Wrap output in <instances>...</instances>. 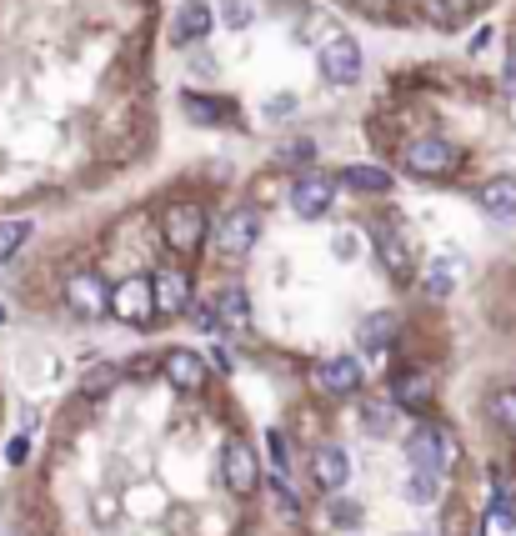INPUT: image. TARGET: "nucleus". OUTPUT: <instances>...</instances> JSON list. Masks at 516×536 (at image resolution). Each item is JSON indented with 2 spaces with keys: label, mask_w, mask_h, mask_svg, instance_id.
Returning a JSON list of instances; mask_svg holds the SVG:
<instances>
[{
  "label": "nucleus",
  "mask_w": 516,
  "mask_h": 536,
  "mask_svg": "<svg viewBox=\"0 0 516 536\" xmlns=\"http://www.w3.org/2000/svg\"><path fill=\"white\" fill-rule=\"evenodd\" d=\"M401 166H406L411 176L436 181V176H451V171L461 166V151H456L451 141H441V136H421V141H411V146L401 151Z\"/></svg>",
  "instance_id": "f257e3e1"
},
{
  "label": "nucleus",
  "mask_w": 516,
  "mask_h": 536,
  "mask_svg": "<svg viewBox=\"0 0 516 536\" xmlns=\"http://www.w3.org/2000/svg\"><path fill=\"white\" fill-rule=\"evenodd\" d=\"M406 456H411L416 471H436L441 476L446 466H456V436L441 431V426H416L406 436Z\"/></svg>",
  "instance_id": "f03ea898"
},
{
  "label": "nucleus",
  "mask_w": 516,
  "mask_h": 536,
  "mask_svg": "<svg viewBox=\"0 0 516 536\" xmlns=\"http://www.w3.org/2000/svg\"><path fill=\"white\" fill-rule=\"evenodd\" d=\"M221 481L236 491V496H251L256 481H261V456L246 436H231L226 451H221Z\"/></svg>",
  "instance_id": "7ed1b4c3"
},
{
  "label": "nucleus",
  "mask_w": 516,
  "mask_h": 536,
  "mask_svg": "<svg viewBox=\"0 0 516 536\" xmlns=\"http://www.w3.org/2000/svg\"><path fill=\"white\" fill-rule=\"evenodd\" d=\"M321 76L331 81V86H356L361 81V46L351 41V36H331V41H321Z\"/></svg>",
  "instance_id": "20e7f679"
},
{
  "label": "nucleus",
  "mask_w": 516,
  "mask_h": 536,
  "mask_svg": "<svg viewBox=\"0 0 516 536\" xmlns=\"http://www.w3.org/2000/svg\"><path fill=\"white\" fill-rule=\"evenodd\" d=\"M286 201H291V211H296V216L316 221V216H326V206L336 201V181H331V176H321V171L296 176V181H291V191H286Z\"/></svg>",
  "instance_id": "39448f33"
},
{
  "label": "nucleus",
  "mask_w": 516,
  "mask_h": 536,
  "mask_svg": "<svg viewBox=\"0 0 516 536\" xmlns=\"http://www.w3.org/2000/svg\"><path fill=\"white\" fill-rule=\"evenodd\" d=\"M256 241H261V211H256V206H236V211L221 221V231H216V246H221L226 256H246Z\"/></svg>",
  "instance_id": "423d86ee"
},
{
  "label": "nucleus",
  "mask_w": 516,
  "mask_h": 536,
  "mask_svg": "<svg viewBox=\"0 0 516 536\" xmlns=\"http://www.w3.org/2000/svg\"><path fill=\"white\" fill-rule=\"evenodd\" d=\"M371 236H376V256H381L386 276H391V281H411V271H416V256H411L406 236H401L396 226H386V221H376V226H371Z\"/></svg>",
  "instance_id": "0eeeda50"
},
{
  "label": "nucleus",
  "mask_w": 516,
  "mask_h": 536,
  "mask_svg": "<svg viewBox=\"0 0 516 536\" xmlns=\"http://www.w3.org/2000/svg\"><path fill=\"white\" fill-rule=\"evenodd\" d=\"M111 316H121L126 326H146L156 316L151 281H121V286H111Z\"/></svg>",
  "instance_id": "6e6552de"
},
{
  "label": "nucleus",
  "mask_w": 516,
  "mask_h": 536,
  "mask_svg": "<svg viewBox=\"0 0 516 536\" xmlns=\"http://www.w3.org/2000/svg\"><path fill=\"white\" fill-rule=\"evenodd\" d=\"M161 231H166L171 251H196L201 236H206V211L201 206H171L166 221H161Z\"/></svg>",
  "instance_id": "1a4fd4ad"
},
{
  "label": "nucleus",
  "mask_w": 516,
  "mask_h": 536,
  "mask_svg": "<svg viewBox=\"0 0 516 536\" xmlns=\"http://www.w3.org/2000/svg\"><path fill=\"white\" fill-rule=\"evenodd\" d=\"M151 296H156V311H161V316H181V311H191V271H181V266H161L156 281H151Z\"/></svg>",
  "instance_id": "9d476101"
},
{
  "label": "nucleus",
  "mask_w": 516,
  "mask_h": 536,
  "mask_svg": "<svg viewBox=\"0 0 516 536\" xmlns=\"http://www.w3.org/2000/svg\"><path fill=\"white\" fill-rule=\"evenodd\" d=\"M66 306L81 316V321H101L111 311V291L96 281V276H71L66 281Z\"/></svg>",
  "instance_id": "9b49d317"
},
{
  "label": "nucleus",
  "mask_w": 516,
  "mask_h": 536,
  "mask_svg": "<svg viewBox=\"0 0 516 536\" xmlns=\"http://www.w3.org/2000/svg\"><path fill=\"white\" fill-rule=\"evenodd\" d=\"M211 26H216V11L206 6V0H186V6L176 11V21H171V46H196V41H206L211 36Z\"/></svg>",
  "instance_id": "f8f14e48"
},
{
  "label": "nucleus",
  "mask_w": 516,
  "mask_h": 536,
  "mask_svg": "<svg viewBox=\"0 0 516 536\" xmlns=\"http://www.w3.org/2000/svg\"><path fill=\"white\" fill-rule=\"evenodd\" d=\"M181 111H186L191 126H236V101H221V96L181 91Z\"/></svg>",
  "instance_id": "ddd939ff"
},
{
  "label": "nucleus",
  "mask_w": 516,
  "mask_h": 536,
  "mask_svg": "<svg viewBox=\"0 0 516 536\" xmlns=\"http://www.w3.org/2000/svg\"><path fill=\"white\" fill-rule=\"evenodd\" d=\"M311 376H316V386H321L326 396H356V391H361V361H351V356L321 361Z\"/></svg>",
  "instance_id": "4468645a"
},
{
  "label": "nucleus",
  "mask_w": 516,
  "mask_h": 536,
  "mask_svg": "<svg viewBox=\"0 0 516 536\" xmlns=\"http://www.w3.org/2000/svg\"><path fill=\"white\" fill-rule=\"evenodd\" d=\"M311 476H316V486L326 491V496H341V486H346V476H351V461H346V451L341 446H316V456H311Z\"/></svg>",
  "instance_id": "2eb2a0df"
},
{
  "label": "nucleus",
  "mask_w": 516,
  "mask_h": 536,
  "mask_svg": "<svg viewBox=\"0 0 516 536\" xmlns=\"http://www.w3.org/2000/svg\"><path fill=\"white\" fill-rule=\"evenodd\" d=\"M161 366H166V376H171L181 391H201V386H206V356H196V351H186V346H171Z\"/></svg>",
  "instance_id": "dca6fc26"
},
{
  "label": "nucleus",
  "mask_w": 516,
  "mask_h": 536,
  "mask_svg": "<svg viewBox=\"0 0 516 536\" xmlns=\"http://www.w3.org/2000/svg\"><path fill=\"white\" fill-rule=\"evenodd\" d=\"M476 206L491 216V221H516V181L511 176H496V181H486L481 191H476Z\"/></svg>",
  "instance_id": "f3484780"
},
{
  "label": "nucleus",
  "mask_w": 516,
  "mask_h": 536,
  "mask_svg": "<svg viewBox=\"0 0 516 536\" xmlns=\"http://www.w3.org/2000/svg\"><path fill=\"white\" fill-rule=\"evenodd\" d=\"M391 401H396V406H406V411H426V406H431V376H421V371L396 376Z\"/></svg>",
  "instance_id": "a211bd4d"
},
{
  "label": "nucleus",
  "mask_w": 516,
  "mask_h": 536,
  "mask_svg": "<svg viewBox=\"0 0 516 536\" xmlns=\"http://www.w3.org/2000/svg\"><path fill=\"white\" fill-rule=\"evenodd\" d=\"M391 336H396V316H391V311H371V316L361 321V331H356V341H361L366 356H376Z\"/></svg>",
  "instance_id": "6ab92c4d"
},
{
  "label": "nucleus",
  "mask_w": 516,
  "mask_h": 536,
  "mask_svg": "<svg viewBox=\"0 0 516 536\" xmlns=\"http://www.w3.org/2000/svg\"><path fill=\"white\" fill-rule=\"evenodd\" d=\"M346 186L361 191V196H366V191H371V196H386V191H391V176H386L381 166H346Z\"/></svg>",
  "instance_id": "aec40b11"
},
{
  "label": "nucleus",
  "mask_w": 516,
  "mask_h": 536,
  "mask_svg": "<svg viewBox=\"0 0 516 536\" xmlns=\"http://www.w3.org/2000/svg\"><path fill=\"white\" fill-rule=\"evenodd\" d=\"M436 496H441V476H436V471H411V476H406V501L431 506Z\"/></svg>",
  "instance_id": "412c9836"
},
{
  "label": "nucleus",
  "mask_w": 516,
  "mask_h": 536,
  "mask_svg": "<svg viewBox=\"0 0 516 536\" xmlns=\"http://www.w3.org/2000/svg\"><path fill=\"white\" fill-rule=\"evenodd\" d=\"M216 306H221V316H226V326H246V316H251V301H246V291H221L216 296Z\"/></svg>",
  "instance_id": "4be33fe9"
},
{
  "label": "nucleus",
  "mask_w": 516,
  "mask_h": 536,
  "mask_svg": "<svg viewBox=\"0 0 516 536\" xmlns=\"http://www.w3.org/2000/svg\"><path fill=\"white\" fill-rule=\"evenodd\" d=\"M391 421H396V406H386V401H366V406H361V426H366L371 436H386Z\"/></svg>",
  "instance_id": "5701e85b"
},
{
  "label": "nucleus",
  "mask_w": 516,
  "mask_h": 536,
  "mask_svg": "<svg viewBox=\"0 0 516 536\" xmlns=\"http://www.w3.org/2000/svg\"><path fill=\"white\" fill-rule=\"evenodd\" d=\"M191 321H196V331H206V336H221V331H226V316H221L216 301H196V306H191Z\"/></svg>",
  "instance_id": "b1692460"
},
{
  "label": "nucleus",
  "mask_w": 516,
  "mask_h": 536,
  "mask_svg": "<svg viewBox=\"0 0 516 536\" xmlns=\"http://www.w3.org/2000/svg\"><path fill=\"white\" fill-rule=\"evenodd\" d=\"M326 521H331V526H341V531H351V526L361 521V506H356V501H346V496H326Z\"/></svg>",
  "instance_id": "393cba45"
},
{
  "label": "nucleus",
  "mask_w": 516,
  "mask_h": 536,
  "mask_svg": "<svg viewBox=\"0 0 516 536\" xmlns=\"http://www.w3.org/2000/svg\"><path fill=\"white\" fill-rule=\"evenodd\" d=\"M26 236H31V221H0V261H11Z\"/></svg>",
  "instance_id": "a878e982"
},
{
  "label": "nucleus",
  "mask_w": 516,
  "mask_h": 536,
  "mask_svg": "<svg viewBox=\"0 0 516 536\" xmlns=\"http://www.w3.org/2000/svg\"><path fill=\"white\" fill-rule=\"evenodd\" d=\"M276 161H281V166H311V161H316V146H311V141H281V146H276Z\"/></svg>",
  "instance_id": "bb28decb"
},
{
  "label": "nucleus",
  "mask_w": 516,
  "mask_h": 536,
  "mask_svg": "<svg viewBox=\"0 0 516 536\" xmlns=\"http://www.w3.org/2000/svg\"><path fill=\"white\" fill-rule=\"evenodd\" d=\"M456 286V266H431L426 271V296H451Z\"/></svg>",
  "instance_id": "cd10ccee"
},
{
  "label": "nucleus",
  "mask_w": 516,
  "mask_h": 536,
  "mask_svg": "<svg viewBox=\"0 0 516 536\" xmlns=\"http://www.w3.org/2000/svg\"><path fill=\"white\" fill-rule=\"evenodd\" d=\"M491 416H496L506 431H516V391H496V396H491Z\"/></svg>",
  "instance_id": "c85d7f7f"
},
{
  "label": "nucleus",
  "mask_w": 516,
  "mask_h": 536,
  "mask_svg": "<svg viewBox=\"0 0 516 536\" xmlns=\"http://www.w3.org/2000/svg\"><path fill=\"white\" fill-rule=\"evenodd\" d=\"M271 461H276V476L291 471V436L286 431H271Z\"/></svg>",
  "instance_id": "c756f323"
},
{
  "label": "nucleus",
  "mask_w": 516,
  "mask_h": 536,
  "mask_svg": "<svg viewBox=\"0 0 516 536\" xmlns=\"http://www.w3.org/2000/svg\"><path fill=\"white\" fill-rule=\"evenodd\" d=\"M221 21H226L231 31H246V26L256 21V11L246 6V0H231V6H226V16H221Z\"/></svg>",
  "instance_id": "7c9ffc66"
},
{
  "label": "nucleus",
  "mask_w": 516,
  "mask_h": 536,
  "mask_svg": "<svg viewBox=\"0 0 516 536\" xmlns=\"http://www.w3.org/2000/svg\"><path fill=\"white\" fill-rule=\"evenodd\" d=\"M111 381H116V366H101V371H96V376L86 381V396H101V391H106Z\"/></svg>",
  "instance_id": "2f4dec72"
},
{
  "label": "nucleus",
  "mask_w": 516,
  "mask_h": 536,
  "mask_svg": "<svg viewBox=\"0 0 516 536\" xmlns=\"http://www.w3.org/2000/svg\"><path fill=\"white\" fill-rule=\"evenodd\" d=\"M26 451H31V441H26V436H16V441H11V451H6V456H11V461H26Z\"/></svg>",
  "instance_id": "473e14b6"
},
{
  "label": "nucleus",
  "mask_w": 516,
  "mask_h": 536,
  "mask_svg": "<svg viewBox=\"0 0 516 536\" xmlns=\"http://www.w3.org/2000/svg\"><path fill=\"white\" fill-rule=\"evenodd\" d=\"M506 81H516V51H511V61H506Z\"/></svg>",
  "instance_id": "72a5a7b5"
},
{
  "label": "nucleus",
  "mask_w": 516,
  "mask_h": 536,
  "mask_svg": "<svg viewBox=\"0 0 516 536\" xmlns=\"http://www.w3.org/2000/svg\"><path fill=\"white\" fill-rule=\"evenodd\" d=\"M0 321H6V306H0Z\"/></svg>",
  "instance_id": "f704fd0d"
}]
</instances>
